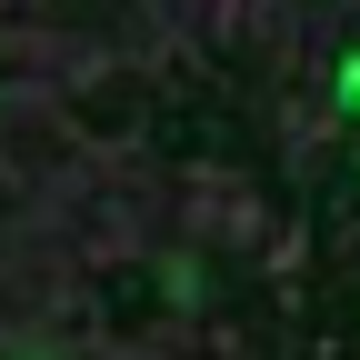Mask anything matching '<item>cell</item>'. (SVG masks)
<instances>
[{
	"label": "cell",
	"instance_id": "1",
	"mask_svg": "<svg viewBox=\"0 0 360 360\" xmlns=\"http://www.w3.org/2000/svg\"><path fill=\"white\" fill-rule=\"evenodd\" d=\"M340 90H350V101H360V60H350V70H340Z\"/></svg>",
	"mask_w": 360,
	"mask_h": 360
}]
</instances>
